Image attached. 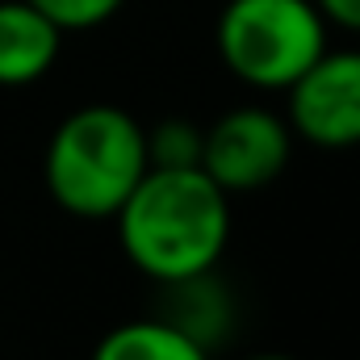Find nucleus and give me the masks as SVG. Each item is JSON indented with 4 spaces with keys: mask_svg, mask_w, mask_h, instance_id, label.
<instances>
[{
    "mask_svg": "<svg viewBox=\"0 0 360 360\" xmlns=\"http://www.w3.org/2000/svg\"><path fill=\"white\" fill-rule=\"evenodd\" d=\"M113 222L126 260L147 281L172 285L218 269L231 243V193L201 168H147Z\"/></svg>",
    "mask_w": 360,
    "mask_h": 360,
    "instance_id": "nucleus-1",
    "label": "nucleus"
},
{
    "mask_svg": "<svg viewBox=\"0 0 360 360\" xmlns=\"http://www.w3.org/2000/svg\"><path fill=\"white\" fill-rule=\"evenodd\" d=\"M151 168L147 126L122 105H80L46 139L42 176L51 201L84 222H105Z\"/></svg>",
    "mask_w": 360,
    "mask_h": 360,
    "instance_id": "nucleus-2",
    "label": "nucleus"
},
{
    "mask_svg": "<svg viewBox=\"0 0 360 360\" xmlns=\"http://www.w3.org/2000/svg\"><path fill=\"white\" fill-rule=\"evenodd\" d=\"M214 42L218 59L239 84L285 92L331 46V25L314 0H226Z\"/></svg>",
    "mask_w": 360,
    "mask_h": 360,
    "instance_id": "nucleus-3",
    "label": "nucleus"
},
{
    "mask_svg": "<svg viewBox=\"0 0 360 360\" xmlns=\"http://www.w3.org/2000/svg\"><path fill=\"white\" fill-rule=\"evenodd\" d=\"M293 130L269 105H235L201 130V172L222 193H260L289 168Z\"/></svg>",
    "mask_w": 360,
    "mask_h": 360,
    "instance_id": "nucleus-4",
    "label": "nucleus"
},
{
    "mask_svg": "<svg viewBox=\"0 0 360 360\" xmlns=\"http://www.w3.org/2000/svg\"><path fill=\"white\" fill-rule=\"evenodd\" d=\"M285 122L293 139L319 151L360 147V46H327L285 89Z\"/></svg>",
    "mask_w": 360,
    "mask_h": 360,
    "instance_id": "nucleus-5",
    "label": "nucleus"
},
{
    "mask_svg": "<svg viewBox=\"0 0 360 360\" xmlns=\"http://www.w3.org/2000/svg\"><path fill=\"white\" fill-rule=\"evenodd\" d=\"M63 51V30L30 0H0V89L38 84Z\"/></svg>",
    "mask_w": 360,
    "mask_h": 360,
    "instance_id": "nucleus-6",
    "label": "nucleus"
},
{
    "mask_svg": "<svg viewBox=\"0 0 360 360\" xmlns=\"http://www.w3.org/2000/svg\"><path fill=\"white\" fill-rule=\"evenodd\" d=\"M164 319L176 323L188 340H197L205 352L222 348L235 331V297L231 289L222 285L218 269L197 272V276H184V281H172L164 285Z\"/></svg>",
    "mask_w": 360,
    "mask_h": 360,
    "instance_id": "nucleus-7",
    "label": "nucleus"
},
{
    "mask_svg": "<svg viewBox=\"0 0 360 360\" xmlns=\"http://www.w3.org/2000/svg\"><path fill=\"white\" fill-rule=\"evenodd\" d=\"M92 360H214V352L188 340L164 314H147L105 331L101 344L92 348Z\"/></svg>",
    "mask_w": 360,
    "mask_h": 360,
    "instance_id": "nucleus-8",
    "label": "nucleus"
},
{
    "mask_svg": "<svg viewBox=\"0 0 360 360\" xmlns=\"http://www.w3.org/2000/svg\"><path fill=\"white\" fill-rule=\"evenodd\" d=\"M147 160L151 168H201V130L193 122L168 117L147 130Z\"/></svg>",
    "mask_w": 360,
    "mask_h": 360,
    "instance_id": "nucleus-9",
    "label": "nucleus"
},
{
    "mask_svg": "<svg viewBox=\"0 0 360 360\" xmlns=\"http://www.w3.org/2000/svg\"><path fill=\"white\" fill-rule=\"evenodd\" d=\"M38 13H46L63 34H84L122 13L126 0H30Z\"/></svg>",
    "mask_w": 360,
    "mask_h": 360,
    "instance_id": "nucleus-10",
    "label": "nucleus"
},
{
    "mask_svg": "<svg viewBox=\"0 0 360 360\" xmlns=\"http://www.w3.org/2000/svg\"><path fill=\"white\" fill-rule=\"evenodd\" d=\"M314 8L323 13V21L331 30L360 34V0H314Z\"/></svg>",
    "mask_w": 360,
    "mask_h": 360,
    "instance_id": "nucleus-11",
    "label": "nucleus"
},
{
    "mask_svg": "<svg viewBox=\"0 0 360 360\" xmlns=\"http://www.w3.org/2000/svg\"><path fill=\"white\" fill-rule=\"evenodd\" d=\"M248 360H293V356H281V352H260V356H248Z\"/></svg>",
    "mask_w": 360,
    "mask_h": 360,
    "instance_id": "nucleus-12",
    "label": "nucleus"
}]
</instances>
